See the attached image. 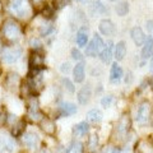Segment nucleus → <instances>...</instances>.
I'll use <instances>...</instances> for the list:
<instances>
[{
	"label": "nucleus",
	"instance_id": "nucleus-44",
	"mask_svg": "<svg viewBox=\"0 0 153 153\" xmlns=\"http://www.w3.org/2000/svg\"><path fill=\"white\" fill-rule=\"evenodd\" d=\"M1 50H3V47H1V41H0V52H1Z\"/></svg>",
	"mask_w": 153,
	"mask_h": 153
},
{
	"label": "nucleus",
	"instance_id": "nucleus-1",
	"mask_svg": "<svg viewBox=\"0 0 153 153\" xmlns=\"http://www.w3.org/2000/svg\"><path fill=\"white\" fill-rule=\"evenodd\" d=\"M1 36L5 38L7 41H10V42L19 40V38L22 37L21 25L12 18L5 19V22H4L1 26Z\"/></svg>",
	"mask_w": 153,
	"mask_h": 153
},
{
	"label": "nucleus",
	"instance_id": "nucleus-21",
	"mask_svg": "<svg viewBox=\"0 0 153 153\" xmlns=\"http://www.w3.org/2000/svg\"><path fill=\"white\" fill-rule=\"evenodd\" d=\"M26 126H27L26 120H18L16 124H13L12 129H10L12 137L13 138H21L23 134L26 133Z\"/></svg>",
	"mask_w": 153,
	"mask_h": 153
},
{
	"label": "nucleus",
	"instance_id": "nucleus-36",
	"mask_svg": "<svg viewBox=\"0 0 153 153\" xmlns=\"http://www.w3.org/2000/svg\"><path fill=\"white\" fill-rule=\"evenodd\" d=\"M71 57H73L74 60H82L83 59V55H82V52H80L78 49H73L71 50Z\"/></svg>",
	"mask_w": 153,
	"mask_h": 153
},
{
	"label": "nucleus",
	"instance_id": "nucleus-32",
	"mask_svg": "<svg viewBox=\"0 0 153 153\" xmlns=\"http://www.w3.org/2000/svg\"><path fill=\"white\" fill-rule=\"evenodd\" d=\"M61 84H63V87L68 91L69 93H74L75 92V87H74V83L71 82V80L69 78H66V76H64L63 79H61Z\"/></svg>",
	"mask_w": 153,
	"mask_h": 153
},
{
	"label": "nucleus",
	"instance_id": "nucleus-18",
	"mask_svg": "<svg viewBox=\"0 0 153 153\" xmlns=\"http://www.w3.org/2000/svg\"><path fill=\"white\" fill-rule=\"evenodd\" d=\"M151 57H153V37L148 36L146 38L144 45L142 47V59L146 61Z\"/></svg>",
	"mask_w": 153,
	"mask_h": 153
},
{
	"label": "nucleus",
	"instance_id": "nucleus-7",
	"mask_svg": "<svg viewBox=\"0 0 153 153\" xmlns=\"http://www.w3.org/2000/svg\"><path fill=\"white\" fill-rule=\"evenodd\" d=\"M21 138H22L23 146L26 148H28V149H31V151L38 149L41 139H40V135H38L36 131H26Z\"/></svg>",
	"mask_w": 153,
	"mask_h": 153
},
{
	"label": "nucleus",
	"instance_id": "nucleus-3",
	"mask_svg": "<svg viewBox=\"0 0 153 153\" xmlns=\"http://www.w3.org/2000/svg\"><path fill=\"white\" fill-rule=\"evenodd\" d=\"M152 117V106L148 101H143L137 108L135 112V123L140 126H144L149 123Z\"/></svg>",
	"mask_w": 153,
	"mask_h": 153
},
{
	"label": "nucleus",
	"instance_id": "nucleus-19",
	"mask_svg": "<svg viewBox=\"0 0 153 153\" xmlns=\"http://www.w3.org/2000/svg\"><path fill=\"white\" fill-rule=\"evenodd\" d=\"M71 131H73V135L76 137V138L85 137L89 133V124L87 121H80V123L75 124V125L73 126Z\"/></svg>",
	"mask_w": 153,
	"mask_h": 153
},
{
	"label": "nucleus",
	"instance_id": "nucleus-23",
	"mask_svg": "<svg viewBox=\"0 0 153 153\" xmlns=\"http://www.w3.org/2000/svg\"><path fill=\"white\" fill-rule=\"evenodd\" d=\"M85 117H87L88 123H92V124H100L102 120H103V114L100 108H92L89 110L85 115Z\"/></svg>",
	"mask_w": 153,
	"mask_h": 153
},
{
	"label": "nucleus",
	"instance_id": "nucleus-15",
	"mask_svg": "<svg viewBox=\"0 0 153 153\" xmlns=\"http://www.w3.org/2000/svg\"><path fill=\"white\" fill-rule=\"evenodd\" d=\"M130 36H131V40L135 44V46H143L146 42V38L147 36L144 35V32L140 27H133L131 31H130Z\"/></svg>",
	"mask_w": 153,
	"mask_h": 153
},
{
	"label": "nucleus",
	"instance_id": "nucleus-30",
	"mask_svg": "<svg viewBox=\"0 0 153 153\" xmlns=\"http://www.w3.org/2000/svg\"><path fill=\"white\" fill-rule=\"evenodd\" d=\"M54 32H55V27L52 23H45V25H42L40 27V35L44 37L50 36L51 33H54Z\"/></svg>",
	"mask_w": 153,
	"mask_h": 153
},
{
	"label": "nucleus",
	"instance_id": "nucleus-16",
	"mask_svg": "<svg viewBox=\"0 0 153 153\" xmlns=\"http://www.w3.org/2000/svg\"><path fill=\"white\" fill-rule=\"evenodd\" d=\"M123 75H124L123 68L117 64V61H115L111 65V70H110V82L114 84H117L123 79Z\"/></svg>",
	"mask_w": 153,
	"mask_h": 153
},
{
	"label": "nucleus",
	"instance_id": "nucleus-33",
	"mask_svg": "<svg viewBox=\"0 0 153 153\" xmlns=\"http://www.w3.org/2000/svg\"><path fill=\"white\" fill-rule=\"evenodd\" d=\"M114 103V96L112 94H107V96H103L101 98V106L105 108H108L111 107V105Z\"/></svg>",
	"mask_w": 153,
	"mask_h": 153
},
{
	"label": "nucleus",
	"instance_id": "nucleus-29",
	"mask_svg": "<svg viewBox=\"0 0 153 153\" xmlns=\"http://www.w3.org/2000/svg\"><path fill=\"white\" fill-rule=\"evenodd\" d=\"M97 147H98V135L97 134H92V135H89L87 140V148L91 153H93L97 149Z\"/></svg>",
	"mask_w": 153,
	"mask_h": 153
},
{
	"label": "nucleus",
	"instance_id": "nucleus-35",
	"mask_svg": "<svg viewBox=\"0 0 153 153\" xmlns=\"http://www.w3.org/2000/svg\"><path fill=\"white\" fill-rule=\"evenodd\" d=\"M101 153H123V148L117 146H106L105 148H102Z\"/></svg>",
	"mask_w": 153,
	"mask_h": 153
},
{
	"label": "nucleus",
	"instance_id": "nucleus-17",
	"mask_svg": "<svg viewBox=\"0 0 153 153\" xmlns=\"http://www.w3.org/2000/svg\"><path fill=\"white\" fill-rule=\"evenodd\" d=\"M40 128L44 130L47 135H54L56 133V125H55V121L52 119L45 116L44 119L41 120L40 123Z\"/></svg>",
	"mask_w": 153,
	"mask_h": 153
},
{
	"label": "nucleus",
	"instance_id": "nucleus-11",
	"mask_svg": "<svg viewBox=\"0 0 153 153\" xmlns=\"http://www.w3.org/2000/svg\"><path fill=\"white\" fill-rule=\"evenodd\" d=\"M135 153H153V140L151 138H142L135 143Z\"/></svg>",
	"mask_w": 153,
	"mask_h": 153
},
{
	"label": "nucleus",
	"instance_id": "nucleus-20",
	"mask_svg": "<svg viewBox=\"0 0 153 153\" xmlns=\"http://www.w3.org/2000/svg\"><path fill=\"white\" fill-rule=\"evenodd\" d=\"M73 76L75 83H83L85 78V65L83 61L78 63L73 69Z\"/></svg>",
	"mask_w": 153,
	"mask_h": 153
},
{
	"label": "nucleus",
	"instance_id": "nucleus-40",
	"mask_svg": "<svg viewBox=\"0 0 153 153\" xmlns=\"http://www.w3.org/2000/svg\"><path fill=\"white\" fill-rule=\"evenodd\" d=\"M147 28H148L149 31H152V30H153V21L147 22Z\"/></svg>",
	"mask_w": 153,
	"mask_h": 153
},
{
	"label": "nucleus",
	"instance_id": "nucleus-13",
	"mask_svg": "<svg viewBox=\"0 0 153 153\" xmlns=\"http://www.w3.org/2000/svg\"><path fill=\"white\" fill-rule=\"evenodd\" d=\"M98 30H100V32H101L103 36H112V35H115L116 27H115L114 22L111 21V19L105 18V19H102V21L100 22Z\"/></svg>",
	"mask_w": 153,
	"mask_h": 153
},
{
	"label": "nucleus",
	"instance_id": "nucleus-41",
	"mask_svg": "<svg viewBox=\"0 0 153 153\" xmlns=\"http://www.w3.org/2000/svg\"><path fill=\"white\" fill-rule=\"evenodd\" d=\"M148 84H149V87H151L152 92H153V76H152V78H149V79H148Z\"/></svg>",
	"mask_w": 153,
	"mask_h": 153
},
{
	"label": "nucleus",
	"instance_id": "nucleus-10",
	"mask_svg": "<svg viewBox=\"0 0 153 153\" xmlns=\"http://www.w3.org/2000/svg\"><path fill=\"white\" fill-rule=\"evenodd\" d=\"M45 56L41 54L40 51H32L30 54V59H28V66L30 69L36 68H45Z\"/></svg>",
	"mask_w": 153,
	"mask_h": 153
},
{
	"label": "nucleus",
	"instance_id": "nucleus-43",
	"mask_svg": "<svg viewBox=\"0 0 153 153\" xmlns=\"http://www.w3.org/2000/svg\"><path fill=\"white\" fill-rule=\"evenodd\" d=\"M33 3L35 4H41V3H44V0H33Z\"/></svg>",
	"mask_w": 153,
	"mask_h": 153
},
{
	"label": "nucleus",
	"instance_id": "nucleus-24",
	"mask_svg": "<svg viewBox=\"0 0 153 153\" xmlns=\"http://www.w3.org/2000/svg\"><path fill=\"white\" fill-rule=\"evenodd\" d=\"M112 49H114V44H112L111 41H110L108 44L102 49V51L100 52V59H101L102 63L108 64L110 61H111V57H112V55H114Z\"/></svg>",
	"mask_w": 153,
	"mask_h": 153
},
{
	"label": "nucleus",
	"instance_id": "nucleus-46",
	"mask_svg": "<svg viewBox=\"0 0 153 153\" xmlns=\"http://www.w3.org/2000/svg\"><path fill=\"white\" fill-rule=\"evenodd\" d=\"M107 1H116V0H107Z\"/></svg>",
	"mask_w": 153,
	"mask_h": 153
},
{
	"label": "nucleus",
	"instance_id": "nucleus-22",
	"mask_svg": "<svg viewBox=\"0 0 153 153\" xmlns=\"http://www.w3.org/2000/svg\"><path fill=\"white\" fill-rule=\"evenodd\" d=\"M75 42L79 47H84L88 42V28L85 26H82L76 31V37H75Z\"/></svg>",
	"mask_w": 153,
	"mask_h": 153
},
{
	"label": "nucleus",
	"instance_id": "nucleus-39",
	"mask_svg": "<svg viewBox=\"0 0 153 153\" xmlns=\"http://www.w3.org/2000/svg\"><path fill=\"white\" fill-rule=\"evenodd\" d=\"M70 70H71V68H70V64H69V63H63V64H61L60 71H61L63 74H68Z\"/></svg>",
	"mask_w": 153,
	"mask_h": 153
},
{
	"label": "nucleus",
	"instance_id": "nucleus-45",
	"mask_svg": "<svg viewBox=\"0 0 153 153\" xmlns=\"http://www.w3.org/2000/svg\"><path fill=\"white\" fill-rule=\"evenodd\" d=\"M1 10H3V7H1V3H0V13H1Z\"/></svg>",
	"mask_w": 153,
	"mask_h": 153
},
{
	"label": "nucleus",
	"instance_id": "nucleus-5",
	"mask_svg": "<svg viewBox=\"0 0 153 153\" xmlns=\"http://www.w3.org/2000/svg\"><path fill=\"white\" fill-rule=\"evenodd\" d=\"M103 47H105V42L102 40V37L96 33L92 40L89 41V44L85 46V55L89 57H96L102 51Z\"/></svg>",
	"mask_w": 153,
	"mask_h": 153
},
{
	"label": "nucleus",
	"instance_id": "nucleus-12",
	"mask_svg": "<svg viewBox=\"0 0 153 153\" xmlns=\"http://www.w3.org/2000/svg\"><path fill=\"white\" fill-rule=\"evenodd\" d=\"M91 97H92V88H91L89 84L83 85V87L78 91V93H76L78 103L82 105V106H85V105L91 101Z\"/></svg>",
	"mask_w": 153,
	"mask_h": 153
},
{
	"label": "nucleus",
	"instance_id": "nucleus-4",
	"mask_svg": "<svg viewBox=\"0 0 153 153\" xmlns=\"http://www.w3.org/2000/svg\"><path fill=\"white\" fill-rule=\"evenodd\" d=\"M22 54H23V50H22V47H19V46H7L0 52L3 61L7 64L17 63L22 57Z\"/></svg>",
	"mask_w": 153,
	"mask_h": 153
},
{
	"label": "nucleus",
	"instance_id": "nucleus-14",
	"mask_svg": "<svg viewBox=\"0 0 153 153\" xmlns=\"http://www.w3.org/2000/svg\"><path fill=\"white\" fill-rule=\"evenodd\" d=\"M4 84H5V88L7 89H9V91H16L17 88H19V84H21V78H19V75L17 73L10 71V73L7 74Z\"/></svg>",
	"mask_w": 153,
	"mask_h": 153
},
{
	"label": "nucleus",
	"instance_id": "nucleus-47",
	"mask_svg": "<svg viewBox=\"0 0 153 153\" xmlns=\"http://www.w3.org/2000/svg\"><path fill=\"white\" fill-rule=\"evenodd\" d=\"M76 1H84V0H76Z\"/></svg>",
	"mask_w": 153,
	"mask_h": 153
},
{
	"label": "nucleus",
	"instance_id": "nucleus-28",
	"mask_svg": "<svg viewBox=\"0 0 153 153\" xmlns=\"http://www.w3.org/2000/svg\"><path fill=\"white\" fill-rule=\"evenodd\" d=\"M115 10H116L119 17H125L126 14L129 13V3L125 1V0H123V1H119L116 8H115Z\"/></svg>",
	"mask_w": 153,
	"mask_h": 153
},
{
	"label": "nucleus",
	"instance_id": "nucleus-34",
	"mask_svg": "<svg viewBox=\"0 0 153 153\" xmlns=\"http://www.w3.org/2000/svg\"><path fill=\"white\" fill-rule=\"evenodd\" d=\"M30 46L32 47L33 51H40L42 49V42H41V40L38 37H33V38H31V41H30Z\"/></svg>",
	"mask_w": 153,
	"mask_h": 153
},
{
	"label": "nucleus",
	"instance_id": "nucleus-25",
	"mask_svg": "<svg viewBox=\"0 0 153 153\" xmlns=\"http://www.w3.org/2000/svg\"><path fill=\"white\" fill-rule=\"evenodd\" d=\"M64 153H84V146L80 140H71L69 146L64 149Z\"/></svg>",
	"mask_w": 153,
	"mask_h": 153
},
{
	"label": "nucleus",
	"instance_id": "nucleus-8",
	"mask_svg": "<svg viewBox=\"0 0 153 153\" xmlns=\"http://www.w3.org/2000/svg\"><path fill=\"white\" fill-rule=\"evenodd\" d=\"M78 111V107L73 102H60L59 106L56 108V119L59 117H68V116H73Z\"/></svg>",
	"mask_w": 153,
	"mask_h": 153
},
{
	"label": "nucleus",
	"instance_id": "nucleus-26",
	"mask_svg": "<svg viewBox=\"0 0 153 153\" xmlns=\"http://www.w3.org/2000/svg\"><path fill=\"white\" fill-rule=\"evenodd\" d=\"M126 55V45L124 41H119L116 45H115V50H114V56L116 61H121L124 60V57Z\"/></svg>",
	"mask_w": 153,
	"mask_h": 153
},
{
	"label": "nucleus",
	"instance_id": "nucleus-9",
	"mask_svg": "<svg viewBox=\"0 0 153 153\" xmlns=\"http://www.w3.org/2000/svg\"><path fill=\"white\" fill-rule=\"evenodd\" d=\"M17 142L13 137L0 134V153H16Z\"/></svg>",
	"mask_w": 153,
	"mask_h": 153
},
{
	"label": "nucleus",
	"instance_id": "nucleus-27",
	"mask_svg": "<svg viewBox=\"0 0 153 153\" xmlns=\"http://www.w3.org/2000/svg\"><path fill=\"white\" fill-rule=\"evenodd\" d=\"M89 9H91V13H92L93 16H97V14H105L107 12V9L105 8V5L100 1V0H94V1H92Z\"/></svg>",
	"mask_w": 153,
	"mask_h": 153
},
{
	"label": "nucleus",
	"instance_id": "nucleus-42",
	"mask_svg": "<svg viewBox=\"0 0 153 153\" xmlns=\"http://www.w3.org/2000/svg\"><path fill=\"white\" fill-rule=\"evenodd\" d=\"M149 69H151V71L153 73V57H152V60H151V64H149Z\"/></svg>",
	"mask_w": 153,
	"mask_h": 153
},
{
	"label": "nucleus",
	"instance_id": "nucleus-38",
	"mask_svg": "<svg viewBox=\"0 0 153 153\" xmlns=\"http://www.w3.org/2000/svg\"><path fill=\"white\" fill-rule=\"evenodd\" d=\"M69 0H55L54 1V9H61L64 5H66V3H68Z\"/></svg>",
	"mask_w": 153,
	"mask_h": 153
},
{
	"label": "nucleus",
	"instance_id": "nucleus-6",
	"mask_svg": "<svg viewBox=\"0 0 153 153\" xmlns=\"http://www.w3.org/2000/svg\"><path fill=\"white\" fill-rule=\"evenodd\" d=\"M130 126H131L130 116H129V114H124V115H121V117L117 120L114 131H115L116 135H119L120 138H125L128 135L129 130H130Z\"/></svg>",
	"mask_w": 153,
	"mask_h": 153
},
{
	"label": "nucleus",
	"instance_id": "nucleus-2",
	"mask_svg": "<svg viewBox=\"0 0 153 153\" xmlns=\"http://www.w3.org/2000/svg\"><path fill=\"white\" fill-rule=\"evenodd\" d=\"M9 9L13 16L18 18H26L31 16V3L30 0H10L9 3Z\"/></svg>",
	"mask_w": 153,
	"mask_h": 153
},
{
	"label": "nucleus",
	"instance_id": "nucleus-31",
	"mask_svg": "<svg viewBox=\"0 0 153 153\" xmlns=\"http://www.w3.org/2000/svg\"><path fill=\"white\" fill-rule=\"evenodd\" d=\"M42 16H44V18H46L47 21H50V19H54V16H55V9H54V7L45 5L44 9H42Z\"/></svg>",
	"mask_w": 153,
	"mask_h": 153
},
{
	"label": "nucleus",
	"instance_id": "nucleus-37",
	"mask_svg": "<svg viewBox=\"0 0 153 153\" xmlns=\"http://www.w3.org/2000/svg\"><path fill=\"white\" fill-rule=\"evenodd\" d=\"M7 119H8V114L4 110H0V128L7 124Z\"/></svg>",
	"mask_w": 153,
	"mask_h": 153
}]
</instances>
